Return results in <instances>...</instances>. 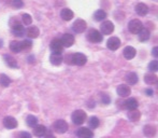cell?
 Masks as SVG:
<instances>
[{
	"mask_svg": "<svg viewBox=\"0 0 158 138\" xmlns=\"http://www.w3.org/2000/svg\"><path fill=\"white\" fill-rule=\"evenodd\" d=\"M86 113L85 111L83 110H75L74 112L72 113V117H71V119H72V122L75 124V125H81V124H83L84 122L86 121Z\"/></svg>",
	"mask_w": 158,
	"mask_h": 138,
	"instance_id": "cell-1",
	"label": "cell"
},
{
	"mask_svg": "<svg viewBox=\"0 0 158 138\" xmlns=\"http://www.w3.org/2000/svg\"><path fill=\"white\" fill-rule=\"evenodd\" d=\"M87 39L93 43H99L103 40V36L100 32L96 29H90L87 34Z\"/></svg>",
	"mask_w": 158,
	"mask_h": 138,
	"instance_id": "cell-2",
	"label": "cell"
},
{
	"mask_svg": "<svg viewBox=\"0 0 158 138\" xmlns=\"http://www.w3.org/2000/svg\"><path fill=\"white\" fill-rule=\"evenodd\" d=\"M142 28H143V24L139 19H131L128 24V29L131 34H139Z\"/></svg>",
	"mask_w": 158,
	"mask_h": 138,
	"instance_id": "cell-3",
	"label": "cell"
},
{
	"mask_svg": "<svg viewBox=\"0 0 158 138\" xmlns=\"http://www.w3.org/2000/svg\"><path fill=\"white\" fill-rule=\"evenodd\" d=\"M54 131L58 134H64L68 131V123L64 120H57L54 124H53Z\"/></svg>",
	"mask_w": 158,
	"mask_h": 138,
	"instance_id": "cell-4",
	"label": "cell"
},
{
	"mask_svg": "<svg viewBox=\"0 0 158 138\" xmlns=\"http://www.w3.org/2000/svg\"><path fill=\"white\" fill-rule=\"evenodd\" d=\"M86 26H87V24L84 19H77L72 24V30L77 34H81V32H85Z\"/></svg>",
	"mask_w": 158,
	"mask_h": 138,
	"instance_id": "cell-5",
	"label": "cell"
},
{
	"mask_svg": "<svg viewBox=\"0 0 158 138\" xmlns=\"http://www.w3.org/2000/svg\"><path fill=\"white\" fill-rule=\"evenodd\" d=\"M87 62V57L85 56L82 53H75L72 54V64L73 65H77V66H83L86 64Z\"/></svg>",
	"mask_w": 158,
	"mask_h": 138,
	"instance_id": "cell-6",
	"label": "cell"
},
{
	"mask_svg": "<svg viewBox=\"0 0 158 138\" xmlns=\"http://www.w3.org/2000/svg\"><path fill=\"white\" fill-rule=\"evenodd\" d=\"M100 30H101L102 35H111L114 32V25L111 21H106L101 24Z\"/></svg>",
	"mask_w": 158,
	"mask_h": 138,
	"instance_id": "cell-7",
	"label": "cell"
},
{
	"mask_svg": "<svg viewBox=\"0 0 158 138\" xmlns=\"http://www.w3.org/2000/svg\"><path fill=\"white\" fill-rule=\"evenodd\" d=\"M50 49L53 53H57V54H61L63 52L64 45L61 43L60 39H54L50 44Z\"/></svg>",
	"mask_w": 158,
	"mask_h": 138,
	"instance_id": "cell-8",
	"label": "cell"
},
{
	"mask_svg": "<svg viewBox=\"0 0 158 138\" xmlns=\"http://www.w3.org/2000/svg\"><path fill=\"white\" fill-rule=\"evenodd\" d=\"M106 46L110 49L111 51H115L121 46V40L117 37H111L110 39L106 41Z\"/></svg>",
	"mask_w": 158,
	"mask_h": 138,
	"instance_id": "cell-9",
	"label": "cell"
},
{
	"mask_svg": "<svg viewBox=\"0 0 158 138\" xmlns=\"http://www.w3.org/2000/svg\"><path fill=\"white\" fill-rule=\"evenodd\" d=\"M60 41L63 43V45L64 48H70L71 45H73L75 42V39L72 35L70 34H64L63 35V37L60 38Z\"/></svg>",
	"mask_w": 158,
	"mask_h": 138,
	"instance_id": "cell-10",
	"label": "cell"
},
{
	"mask_svg": "<svg viewBox=\"0 0 158 138\" xmlns=\"http://www.w3.org/2000/svg\"><path fill=\"white\" fill-rule=\"evenodd\" d=\"M12 32L16 37H23L25 35V28H24V26L21 23L15 22L12 25Z\"/></svg>",
	"mask_w": 158,
	"mask_h": 138,
	"instance_id": "cell-11",
	"label": "cell"
},
{
	"mask_svg": "<svg viewBox=\"0 0 158 138\" xmlns=\"http://www.w3.org/2000/svg\"><path fill=\"white\" fill-rule=\"evenodd\" d=\"M77 136L81 138H92L94 136V133L87 127H80L77 131Z\"/></svg>",
	"mask_w": 158,
	"mask_h": 138,
	"instance_id": "cell-12",
	"label": "cell"
},
{
	"mask_svg": "<svg viewBox=\"0 0 158 138\" xmlns=\"http://www.w3.org/2000/svg\"><path fill=\"white\" fill-rule=\"evenodd\" d=\"M135 10L138 15H140V16H145V15L148 13V6H146L145 3L140 2V3H138L137 6H135Z\"/></svg>",
	"mask_w": 158,
	"mask_h": 138,
	"instance_id": "cell-13",
	"label": "cell"
},
{
	"mask_svg": "<svg viewBox=\"0 0 158 138\" xmlns=\"http://www.w3.org/2000/svg\"><path fill=\"white\" fill-rule=\"evenodd\" d=\"M3 125L6 126V128L12 130V128H15L17 126V121H16V119L13 117H6L3 119Z\"/></svg>",
	"mask_w": 158,
	"mask_h": 138,
	"instance_id": "cell-14",
	"label": "cell"
},
{
	"mask_svg": "<svg viewBox=\"0 0 158 138\" xmlns=\"http://www.w3.org/2000/svg\"><path fill=\"white\" fill-rule=\"evenodd\" d=\"M131 91L127 84H121V85L117 88V94L121 97H128L130 95Z\"/></svg>",
	"mask_w": 158,
	"mask_h": 138,
	"instance_id": "cell-15",
	"label": "cell"
},
{
	"mask_svg": "<svg viewBox=\"0 0 158 138\" xmlns=\"http://www.w3.org/2000/svg\"><path fill=\"white\" fill-rule=\"evenodd\" d=\"M127 117H128V119L130 120V121L137 122V121H139L140 118H141V112H140L137 108L131 109V110L128 111V114H127Z\"/></svg>",
	"mask_w": 158,
	"mask_h": 138,
	"instance_id": "cell-16",
	"label": "cell"
},
{
	"mask_svg": "<svg viewBox=\"0 0 158 138\" xmlns=\"http://www.w3.org/2000/svg\"><path fill=\"white\" fill-rule=\"evenodd\" d=\"M123 54H124V57H125V58L132 59L133 57L135 56V54H137V51H135V49L132 48V46H126L123 51Z\"/></svg>",
	"mask_w": 158,
	"mask_h": 138,
	"instance_id": "cell-17",
	"label": "cell"
},
{
	"mask_svg": "<svg viewBox=\"0 0 158 138\" xmlns=\"http://www.w3.org/2000/svg\"><path fill=\"white\" fill-rule=\"evenodd\" d=\"M46 132H48V128L45 127L44 125H35L33 127V134L38 137H43L46 135Z\"/></svg>",
	"mask_w": 158,
	"mask_h": 138,
	"instance_id": "cell-18",
	"label": "cell"
},
{
	"mask_svg": "<svg viewBox=\"0 0 158 138\" xmlns=\"http://www.w3.org/2000/svg\"><path fill=\"white\" fill-rule=\"evenodd\" d=\"M26 35L28 36L29 38H31V39H35V38H38L40 35V30L38 27H35V26H30V27L27 28V30H26Z\"/></svg>",
	"mask_w": 158,
	"mask_h": 138,
	"instance_id": "cell-19",
	"label": "cell"
},
{
	"mask_svg": "<svg viewBox=\"0 0 158 138\" xmlns=\"http://www.w3.org/2000/svg\"><path fill=\"white\" fill-rule=\"evenodd\" d=\"M144 81L148 85H155V84H157L158 78L154 73H148V75H144Z\"/></svg>",
	"mask_w": 158,
	"mask_h": 138,
	"instance_id": "cell-20",
	"label": "cell"
},
{
	"mask_svg": "<svg viewBox=\"0 0 158 138\" xmlns=\"http://www.w3.org/2000/svg\"><path fill=\"white\" fill-rule=\"evenodd\" d=\"M60 16L64 21L68 22V21H71V19H72V17L74 16V14H73V12L70 10V9L64 8L60 11Z\"/></svg>",
	"mask_w": 158,
	"mask_h": 138,
	"instance_id": "cell-21",
	"label": "cell"
},
{
	"mask_svg": "<svg viewBox=\"0 0 158 138\" xmlns=\"http://www.w3.org/2000/svg\"><path fill=\"white\" fill-rule=\"evenodd\" d=\"M3 59H4V62H6V64L9 66V67H11V68H17V62H16V59H15L14 57L11 56V55L6 54L3 56Z\"/></svg>",
	"mask_w": 158,
	"mask_h": 138,
	"instance_id": "cell-22",
	"label": "cell"
},
{
	"mask_svg": "<svg viewBox=\"0 0 158 138\" xmlns=\"http://www.w3.org/2000/svg\"><path fill=\"white\" fill-rule=\"evenodd\" d=\"M124 107H125L126 109H128V110H131V109H135L138 108V106H139V103H138V101L135 98H129L127 99V101L124 103Z\"/></svg>",
	"mask_w": 158,
	"mask_h": 138,
	"instance_id": "cell-23",
	"label": "cell"
},
{
	"mask_svg": "<svg viewBox=\"0 0 158 138\" xmlns=\"http://www.w3.org/2000/svg\"><path fill=\"white\" fill-rule=\"evenodd\" d=\"M50 61H51V63H52L53 65L58 66V65H60V64L63 63V56H61V54L53 53V54L50 56Z\"/></svg>",
	"mask_w": 158,
	"mask_h": 138,
	"instance_id": "cell-24",
	"label": "cell"
},
{
	"mask_svg": "<svg viewBox=\"0 0 158 138\" xmlns=\"http://www.w3.org/2000/svg\"><path fill=\"white\" fill-rule=\"evenodd\" d=\"M144 135L148 137H153L156 134V127L154 125H145L143 128Z\"/></svg>",
	"mask_w": 158,
	"mask_h": 138,
	"instance_id": "cell-25",
	"label": "cell"
},
{
	"mask_svg": "<svg viewBox=\"0 0 158 138\" xmlns=\"http://www.w3.org/2000/svg\"><path fill=\"white\" fill-rule=\"evenodd\" d=\"M10 50L14 53H19L23 50V46H22V42L19 41H11L10 42Z\"/></svg>",
	"mask_w": 158,
	"mask_h": 138,
	"instance_id": "cell-26",
	"label": "cell"
},
{
	"mask_svg": "<svg viewBox=\"0 0 158 138\" xmlns=\"http://www.w3.org/2000/svg\"><path fill=\"white\" fill-rule=\"evenodd\" d=\"M139 39L140 41H148V39H150L151 37V32L148 29H146V28H142L141 30L139 32Z\"/></svg>",
	"mask_w": 158,
	"mask_h": 138,
	"instance_id": "cell-27",
	"label": "cell"
},
{
	"mask_svg": "<svg viewBox=\"0 0 158 138\" xmlns=\"http://www.w3.org/2000/svg\"><path fill=\"white\" fill-rule=\"evenodd\" d=\"M126 81H127V83L130 84V85H135V84L138 82V75H135V72H129V73H127V75H126Z\"/></svg>",
	"mask_w": 158,
	"mask_h": 138,
	"instance_id": "cell-28",
	"label": "cell"
},
{
	"mask_svg": "<svg viewBox=\"0 0 158 138\" xmlns=\"http://www.w3.org/2000/svg\"><path fill=\"white\" fill-rule=\"evenodd\" d=\"M106 17V11H103V10L96 11L95 14H94V19H95V21H97V22L103 21Z\"/></svg>",
	"mask_w": 158,
	"mask_h": 138,
	"instance_id": "cell-29",
	"label": "cell"
},
{
	"mask_svg": "<svg viewBox=\"0 0 158 138\" xmlns=\"http://www.w3.org/2000/svg\"><path fill=\"white\" fill-rule=\"evenodd\" d=\"M0 84L3 88H8L11 84V79L6 75H0Z\"/></svg>",
	"mask_w": 158,
	"mask_h": 138,
	"instance_id": "cell-30",
	"label": "cell"
},
{
	"mask_svg": "<svg viewBox=\"0 0 158 138\" xmlns=\"http://www.w3.org/2000/svg\"><path fill=\"white\" fill-rule=\"evenodd\" d=\"M100 122H99V119L97 117H90L89 120H88V126L90 128H97L99 126Z\"/></svg>",
	"mask_w": 158,
	"mask_h": 138,
	"instance_id": "cell-31",
	"label": "cell"
},
{
	"mask_svg": "<svg viewBox=\"0 0 158 138\" xmlns=\"http://www.w3.org/2000/svg\"><path fill=\"white\" fill-rule=\"evenodd\" d=\"M26 123H27V125L30 126V127H35L38 124V119L35 115H28L27 119H26Z\"/></svg>",
	"mask_w": 158,
	"mask_h": 138,
	"instance_id": "cell-32",
	"label": "cell"
},
{
	"mask_svg": "<svg viewBox=\"0 0 158 138\" xmlns=\"http://www.w3.org/2000/svg\"><path fill=\"white\" fill-rule=\"evenodd\" d=\"M22 21H23V23L25 24V25H30V24L32 23V17L30 16L29 14H27V13H24V14L22 15Z\"/></svg>",
	"mask_w": 158,
	"mask_h": 138,
	"instance_id": "cell-33",
	"label": "cell"
},
{
	"mask_svg": "<svg viewBox=\"0 0 158 138\" xmlns=\"http://www.w3.org/2000/svg\"><path fill=\"white\" fill-rule=\"evenodd\" d=\"M148 69H150L151 71H153V72H155V71L158 70V62L157 61H152L150 63V65H148Z\"/></svg>",
	"mask_w": 158,
	"mask_h": 138,
	"instance_id": "cell-34",
	"label": "cell"
},
{
	"mask_svg": "<svg viewBox=\"0 0 158 138\" xmlns=\"http://www.w3.org/2000/svg\"><path fill=\"white\" fill-rule=\"evenodd\" d=\"M22 46H23V50H29L32 46V42L30 40H24L22 42Z\"/></svg>",
	"mask_w": 158,
	"mask_h": 138,
	"instance_id": "cell-35",
	"label": "cell"
},
{
	"mask_svg": "<svg viewBox=\"0 0 158 138\" xmlns=\"http://www.w3.org/2000/svg\"><path fill=\"white\" fill-rule=\"evenodd\" d=\"M12 6H14V8H16V9H21L22 6H24V2H23V0H12Z\"/></svg>",
	"mask_w": 158,
	"mask_h": 138,
	"instance_id": "cell-36",
	"label": "cell"
},
{
	"mask_svg": "<svg viewBox=\"0 0 158 138\" xmlns=\"http://www.w3.org/2000/svg\"><path fill=\"white\" fill-rule=\"evenodd\" d=\"M110 101H111V99L108 95H102V103H103L104 105L110 104Z\"/></svg>",
	"mask_w": 158,
	"mask_h": 138,
	"instance_id": "cell-37",
	"label": "cell"
},
{
	"mask_svg": "<svg viewBox=\"0 0 158 138\" xmlns=\"http://www.w3.org/2000/svg\"><path fill=\"white\" fill-rule=\"evenodd\" d=\"M152 54H153V56H154V57H158V48H157V46H154V48H153Z\"/></svg>",
	"mask_w": 158,
	"mask_h": 138,
	"instance_id": "cell-38",
	"label": "cell"
},
{
	"mask_svg": "<svg viewBox=\"0 0 158 138\" xmlns=\"http://www.w3.org/2000/svg\"><path fill=\"white\" fill-rule=\"evenodd\" d=\"M145 94L148 95V96H153V90H152V88H146Z\"/></svg>",
	"mask_w": 158,
	"mask_h": 138,
	"instance_id": "cell-39",
	"label": "cell"
},
{
	"mask_svg": "<svg viewBox=\"0 0 158 138\" xmlns=\"http://www.w3.org/2000/svg\"><path fill=\"white\" fill-rule=\"evenodd\" d=\"M19 136H21V137H27V138H30V137H31V135H30L29 133H21V134H19Z\"/></svg>",
	"mask_w": 158,
	"mask_h": 138,
	"instance_id": "cell-40",
	"label": "cell"
}]
</instances>
